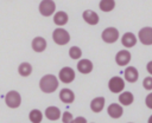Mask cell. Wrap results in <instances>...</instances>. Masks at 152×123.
Masks as SVG:
<instances>
[{"mask_svg":"<svg viewBox=\"0 0 152 123\" xmlns=\"http://www.w3.org/2000/svg\"><path fill=\"white\" fill-rule=\"evenodd\" d=\"M131 52L128 50H121L115 56V62L119 66H126L131 62Z\"/></svg>","mask_w":152,"mask_h":123,"instance_id":"obj_9","label":"cell"},{"mask_svg":"<svg viewBox=\"0 0 152 123\" xmlns=\"http://www.w3.org/2000/svg\"><path fill=\"white\" fill-rule=\"evenodd\" d=\"M69 56L71 59H80L82 56V50L78 46H71L69 48Z\"/></svg>","mask_w":152,"mask_h":123,"instance_id":"obj_24","label":"cell"},{"mask_svg":"<svg viewBox=\"0 0 152 123\" xmlns=\"http://www.w3.org/2000/svg\"><path fill=\"white\" fill-rule=\"evenodd\" d=\"M61 116H62V122L63 123H70L72 121V118H74L71 112H69V111H64Z\"/></svg>","mask_w":152,"mask_h":123,"instance_id":"obj_26","label":"cell"},{"mask_svg":"<svg viewBox=\"0 0 152 123\" xmlns=\"http://www.w3.org/2000/svg\"><path fill=\"white\" fill-rule=\"evenodd\" d=\"M82 18H83V20H84L87 24H89V25H96V24L99 22V20H100L99 14H97L96 12L91 11V9L84 11V12L82 13Z\"/></svg>","mask_w":152,"mask_h":123,"instance_id":"obj_11","label":"cell"},{"mask_svg":"<svg viewBox=\"0 0 152 123\" xmlns=\"http://www.w3.org/2000/svg\"><path fill=\"white\" fill-rule=\"evenodd\" d=\"M38 11L43 17H50L56 12V4L53 0H42Z\"/></svg>","mask_w":152,"mask_h":123,"instance_id":"obj_4","label":"cell"},{"mask_svg":"<svg viewBox=\"0 0 152 123\" xmlns=\"http://www.w3.org/2000/svg\"><path fill=\"white\" fill-rule=\"evenodd\" d=\"M142 86L146 89V90H152V76H148V77H145L144 80H142Z\"/></svg>","mask_w":152,"mask_h":123,"instance_id":"obj_25","label":"cell"},{"mask_svg":"<svg viewBox=\"0 0 152 123\" xmlns=\"http://www.w3.org/2000/svg\"><path fill=\"white\" fill-rule=\"evenodd\" d=\"M124 76H125V80H127L128 83H135L138 80L139 72L134 66H128L125 69Z\"/></svg>","mask_w":152,"mask_h":123,"instance_id":"obj_13","label":"cell"},{"mask_svg":"<svg viewBox=\"0 0 152 123\" xmlns=\"http://www.w3.org/2000/svg\"><path fill=\"white\" fill-rule=\"evenodd\" d=\"M59 99L65 104H70L75 101V93L72 90L64 88L59 91Z\"/></svg>","mask_w":152,"mask_h":123,"instance_id":"obj_15","label":"cell"},{"mask_svg":"<svg viewBox=\"0 0 152 123\" xmlns=\"http://www.w3.org/2000/svg\"><path fill=\"white\" fill-rule=\"evenodd\" d=\"M28 119L31 123H40L43 121V112L39 109H32L28 114Z\"/></svg>","mask_w":152,"mask_h":123,"instance_id":"obj_22","label":"cell"},{"mask_svg":"<svg viewBox=\"0 0 152 123\" xmlns=\"http://www.w3.org/2000/svg\"><path fill=\"white\" fill-rule=\"evenodd\" d=\"M146 70H147V72L150 73V76H152V60L147 63V65H146Z\"/></svg>","mask_w":152,"mask_h":123,"instance_id":"obj_29","label":"cell"},{"mask_svg":"<svg viewBox=\"0 0 152 123\" xmlns=\"http://www.w3.org/2000/svg\"><path fill=\"white\" fill-rule=\"evenodd\" d=\"M93 67H94L93 63L89 59H81L77 63V70H78V72H81L83 75L90 73L93 71Z\"/></svg>","mask_w":152,"mask_h":123,"instance_id":"obj_17","label":"cell"},{"mask_svg":"<svg viewBox=\"0 0 152 123\" xmlns=\"http://www.w3.org/2000/svg\"><path fill=\"white\" fill-rule=\"evenodd\" d=\"M18 73L21 77H28L32 73V65L27 62H23L18 66Z\"/></svg>","mask_w":152,"mask_h":123,"instance_id":"obj_21","label":"cell"},{"mask_svg":"<svg viewBox=\"0 0 152 123\" xmlns=\"http://www.w3.org/2000/svg\"><path fill=\"white\" fill-rule=\"evenodd\" d=\"M104 97H95L91 102H90V109L93 112H100L103 110L104 108Z\"/></svg>","mask_w":152,"mask_h":123,"instance_id":"obj_18","label":"cell"},{"mask_svg":"<svg viewBox=\"0 0 152 123\" xmlns=\"http://www.w3.org/2000/svg\"><path fill=\"white\" fill-rule=\"evenodd\" d=\"M58 79L64 84H69L75 79V71L69 66L62 67L58 72Z\"/></svg>","mask_w":152,"mask_h":123,"instance_id":"obj_7","label":"cell"},{"mask_svg":"<svg viewBox=\"0 0 152 123\" xmlns=\"http://www.w3.org/2000/svg\"><path fill=\"white\" fill-rule=\"evenodd\" d=\"M107 112L112 118H120L124 114V108L121 104L118 103H112L108 108H107Z\"/></svg>","mask_w":152,"mask_h":123,"instance_id":"obj_10","label":"cell"},{"mask_svg":"<svg viewBox=\"0 0 152 123\" xmlns=\"http://www.w3.org/2000/svg\"><path fill=\"white\" fill-rule=\"evenodd\" d=\"M52 39L57 45L63 46V45H66L70 41V34L66 30H64L62 27H58L52 32Z\"/></svg>","mask_w":152,"mask_h":123,"instance_id":"obj_2","label":"cell"},{"mask_svg":"<svg viewBox=\"0 0 152 123\" xmlns=\"http://www.w3.org/2000/svg\"><path fill=\"white\" fill-rule=\"evenodd\" d=\"M44 115H45V117H46L48 119H50V121H57V119L61 118V115H62V114H61L59 108L51 105V106H48V108L45 109Z\"/></svg>","mask_w":152,"mask_h":123,"instance_id":"obj_16","label":"cell"},{"mask_svg":"<svg viewBox=\"0 0 152 123\" xmlns=\"http://www.w3.org/2000/svg\"><path fill=\"white\" fill-rule=\"evenodd\" d=\"M58 88V78L55 75L48 73L43 76L39 80V89L44 93H52Z\"/></svg>","mask_w":152,"mask_h":123,"instance_id":"obj_1","label":"cell"},{"mask_svg":"<svg viewBox=\"0 0 152 123\" xmlns=\"http://www.w3.org/2000/svg\"><path fill=\"white\" fill-rule=\"evenodd\" d=\"M147 123H152V115L148 117V119H147Z\"/></svg>","mask_w":152,"mask_h":123,"instance_id":"obj_30","label":"cell"},{"mask_svg":"<svg viewBox=\"0 0 152 123\" xmlns=\"http://www.w3.org/2000/svg\"><path fill=\"white\" fill-rule=\"evenodd\" d=\"M5 103L11 109L19 108L20 104H21V96H20V93L18 91H15V90L8 91L6 93V96H5Z\"/></svg>","mask_w":152,"mask_h":123,"instance_id":"obj_3","label":"cell"},{"mask_svg":"<svg viewBox=\"0 0 152 123\" xmlns=\"http://www.w3.org/2000/svg\"><path fill=\"white\" fill-rule=\"evenodd\" d=\"M99 7L102 12H110L115 7V1L114 0H101L99 4Z\"/></svg>","mask_w":152,"mask_h":123,"instance_id":"obj_23","label":"cell"},{"mask_svg":"<svg viewBox=\"0 0 152 123\" xmlns=\"http://www.w3.org/2000/svg\"><path fill=\"white\" fill-rule=\"evenodd\" d=\"M134 101V96L129 91H121L119 95V103L121 105H131Z\"/></svg>","mask_w":152,"mask_h":123,"instance_id":"obj_20","label":"cell"},{"mask_svg":"<svg viewBox=\"0 0 152 123\" xmlns=\"http://www.w3.org/2000/svg\"><path fill=\"white\" fill-rule=\"evenodd\" d=\"M137 41H138V38H137L132 32H126V33H124V35H122V38H121V44H122L125 47H127V48L133 47V46L137 44Z\"/></svg>","mask_w":152,"mask_h":123,"instance_id":"obj_14","label":"cell"},{"mask_svg":"<svg viewBox=\"0 0 152 123\" xmlns=\"http://www.w3.org/2000/svg\"><path fill=\"white\" fill-rule=\"evenodd\" d=\"M46 45H48V44H46V40H45L43 37H36V38H33V40H32V43H31L32 50H33L34 52H38V53L45 51Z\"/></svg>","mask_w":152,"mask_h":123,"instance_id":"obj_12","label":"cell"},{"mask_svg":"<svg viewBox=\"0 0 152 123\" xmlns=\"http://www.w3.org/2000/svg\"><path fill=\"white\" fill-rule=\"evenodd\" d=\"M70 123H87V119L84 117H82V116H78L76 118H72V121Z\"/></svg>","mask_w":152,"mask_h":123,"instance_id":"obj_28","label":"cell"},{"mask_svg":"<svg viewBox=\"0 0 152 123\" xmlns=\"http://www.w3.org/2000/svg\"><path fill=\"white\" fill-rule=\"evenodd\" d=\"M138 39L142 45H152V27H142L138 33Z\"/></svg>","mask_w":152,"mask_h":123,"instance_id":"obj_8","label":"cell"},{"mask_svg":"<svg viewBox=\"0 0 152 123\" xmlns=\"http://www.w3.org/2000/svg\"><path fill=\"white\" fill-rule=\"evenodd\" d=\"M145 104L147 105L148 109H152V92H150V93L146 96V98H145Z\"/></svg>","mask_w":152,"mask_h":123,"instance_id":"obj_27","label":"cell"},{"mask_svg":"<svg viewBox=\"0 0 152 123\" xmlns=\"http://www.w3.org/2000/svg\"><path fill=\"white\" fill-rule=\"evenodd\" d=\"M69 20L68 14L64 11H58L56 13H53V22L57 26H64Z\"/></svg>","mask_w":152,"mask_h":123,"instance_id":"obj_19","label":"cell"},{"mask_svg":"<svg viewBox=\"0 0 152 123\" xmlns=\"http://www.w3.org/2000/svg\"><path fill=\"white\" fill-rule=\"evenodd\" d=\"M108 88L113 93H120L125 89V80L119 76H114L109 79Z\"/></svg>","mask_w":152,"mask_h":123,"instance_id":"obj_6","label":"cell"},{"mask_svg":"<svg viewBox=\"0 0 152 123\" xmlns=\"http://www.w3.org/2000/svg\"><path fill=\"white\" fill-rule=\"evenodd\" d=\"M101 38L107 44H113L119 39V31L115 27H107L103 30Z\"/></svg>","mask_w":152,"mask_h":123,"instance_id":"obj_5","label":"cell"}]
</instances>
